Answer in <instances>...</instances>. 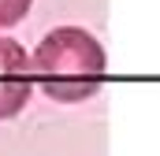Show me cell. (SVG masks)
<instances>
[{"label":"cell","mask_w":160,"mask_h":156,"mask_svg":"<svg viewBox=\"0 0 160 156\" xmlns=\"http://www.w3.org/2000/svg\"><path fill=\"white\" fill-rule=\"evenodd\" d=\"M30 63H34V85H41L48 100L82 104L101 89L108 56L93 34L78 26H60L41 37Z\"/></svg>","instance_id":"cell-1"},{"label":"cell","mask_w":160,"mask_h":156,"mask_svg":"<svg viewBox=\"0 0 160 156\" xmlns=\"http://www.w3.org/2000/svg\"><path fill=\"white\" fill-rule=\"evenodd\" d=\"M34 93V63L15 37H0V119H15Z\"/></svg>","instance_id":"cell-2"},{"label":"cell","mask_w":160,"mask_h":156,"mask_svg":"<svg viewBox=\"0 0 160 156\" xmlns=\"http://www.w3.org/2000/svg\"><path fill=\"white\" fill-rule=\"evenodd\" d=\"M30 7H34V0H0V30L22 22Z\"/></svg>","instance_id":"cell-3"}]
</instances>
